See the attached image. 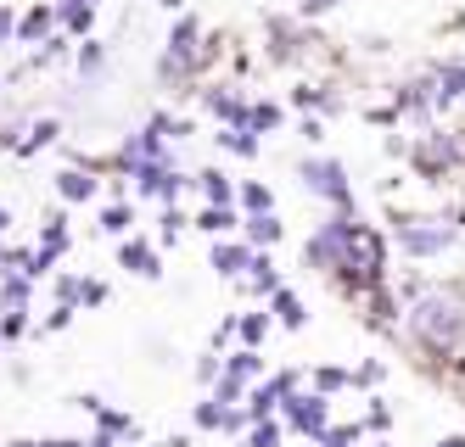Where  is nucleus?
Segmentation results:
<instances>
[{
    "label": "nucleus",
    "instance_id": "1",
    "mask_svg": "<svg viewBox=\"0 0 465 447\" xmlns=\"http://www.w3.org/2000/svg\"><path fill=\"white\" fill-rule=\"evenodd\" d=\"M320 247H331V258H337V268L348 274V280H376L381 274V235L371 224L337 219V224H325Z\"/></svg>",
    "mask_w": 465,
    "mask_h": 447
},
{
    "label": "nucleus",
    "instance_id": "2",
    "mask_svg": "<svg viewBox=\"0 0 465 447\" xmlns=\"http://www.w3.org/2000/svg\"><path fill=\"white\" fill-rule=\"evenodd\" d=\"M410 325H415V335L426 341V347L454 353L460 335H465V302L454 291H420L415 307H410Z\"/></svg>",
    "mask_w": 465,
    "mask_h": 447
},
{
    "label": "nucleus",
    "instance_id": "3",
    "mask_svg": "<svg viewBox=\"0 0 465 447\" xmlns=\"http://www.w3.org/2000/svg\"><path fill=\"white\" fill-rule=\"evenodd\" d=\"M398 240H404L415 258H431V252H443L449 240H454V224H443V219H410L404 229H398Z\"/></svg>",
    "mask_w": 465,
    "mask_h": 447
},
{
    "label": "nucleus",
    "instance_id": "4",
    "mask_svg": "<svg viewBox=\"0 0 465 447\" xmlns=\"http://www.w3.org/2000/svg\"><path fill=\"white\" fill-rule=\"evenodd\" d=\"M303 174H309V185H314V190H325V196L348 201V185H342V168H337V162H309Z\"/></svg>",
    "mask_w": 465,
    "mask_h": 447
},
{
    "label": "nucleus",
    "instance_id": "5",
    "mask_svg": "<svg viewBox=\"0 0 465 447\" xmlns=\"http://www.w3.org/2000/svg\"><path fill=\"white\" fill-rule=\"evenodd\" d=\"M141 190H146V196H169V190H174V180L163 174V168H141Z\"/></svg>",
    "mask_w": 465,
    "mask_h": 447
},
{
    "label": "nucleus",
    "instance_id": "6",
    "mask_svg": "<svg viewBox=\"0 0 465 447\" xmlns=\"http://www.w3.org/2000/svg\"><path fill=\"white\" fill-rule=\"evenodd\" d=\"M213 263H219V274H236V268H247V252L242 247H219Z\"/></svg>",
    "mask_w": 465,
    "mask_h": 447
},
{
    "label": "nucleus",
    "instance_id": "7",
    "mask_svg": "<svg viewBox=\"0 0 465 447\" xmlns=\"http://www.w3.org/2000/svg\"><path fill=\"white\" fill-rule=\"evenodd\" d=\"M124 263L135 268V274H157V258H152L146 247H124Z\"/></svg>",
    "mask_w": 465,
    "mask_h": 447
},
{
    "label": "nucleus",
    "instance_id": "8",
    "mask_svg": "<svg viewBox=\"0 0 465 447\" xmlns=\"http://www.w3.org/2000/svg\"><path fill=\"white\" fill-rule=\"evenodd\" d=\"M275 314H281L286 325H303V302H297L292 291H281V296H275Z\"/></svg>",
    "mask_w": 465,
    "mask_h": 447
},
{
    "label": "nucleus",
    "instance_id": "9",
    "mask_svg": "<svg viewBox=\"0 0 465 447\" xmlns=\"http://www.w3.org/2000/svg\"><path fill=\"white\" fill-rule=\"evenodd\" d=\"M56 190H62V196H74V201H79V196H90L95 185H90L84 174H62V180H56Z\"/></svg>",
    "mask_w": 465,
    "mask_h": 447
},
{
    "label": "nucleus",
    "instance_id": "10",
    "mask_svg": "<svg viewBox=\"0 0 465 447\" xmlns=\"http://www.w3.org/2000/svg\"><path fill=\"white\" fill-rule=\"evenodd\" d=\"M320 414H325L320 397H303V403H297V425H303V431H314V425H320Z\"/></svg>",
    "mask_w": 465,
    "mask_h": 447
},
{
    "label": "nucleus",
    "instance_id": "11",
    "mask_svg": "<svg viewBox=\"0 0 465 447\" xmlns=\"http://www.w3.org/2000/svg\"><path fill=\"white\" fill-rule=\"evenodd\" d=\"M224 146H230V151H242V157H252V151H258V141H252L247 129H236V134H224Z\"/></svg>",
    "mask_w": 465,
    "mask_h": 447
},
{
    "label": "nucleus",
    "instance_id": "12",
    "mask_svg": "<svg viewBox=\"0 0 465 447\" xmlns=\"http://www.w3.org/2000/svg\"><path fill=\"white\" fill-rule=\"evenodd\" d=\"M196 224H203V229H213V235H224V229H230V213H224V208H213V213H203Z\"/></svg>",
    "mask_w": 465,
    "mask_h": 447
},
{
    "label": "nucleus",
    "instance_id": "13",
    "mask_svg": "<svg viewBox=\"0 0 465 447\" xmlns=\"http://www.w3.org/2000/svg\"><path fill=\"white\" fill-rule=\"evenodd\" d=\"M258 369V358L252 353H236V358H230V381H242V374H252Z\"/></svg>",
    "mask_w": 465,
    "mask_h": 447
},
{
    "label": "nucleus",
    "instance_id": "14",
    "mask_svg": "<svg viewBox=\"0 0 465 447\" xmlns=\"http://www.w3.org/2000/svg\"><path fill=\"white\" fill-rule=\"evenodd\" d=\"M275 235H281V229H275L270 213H258V219H252V240H275Z\"/></svg>",
    "mask_w": 465,
    "mask_h": 447
},
{
    "label": "nucleus",
    "instance_id": "15",
    "mask_svg": "<svg viewBox=\"0 0 465 447\" xmlns=\"http://www.w3.org/2000/svg\"><path fill=\"white\" fill-rule=\"evenodd\" d=\"M62 23H68V28H84V23H90V6H79V0H74V6L62 12Z\"/></svg>",
    "mask_w": 465,
    "mask_h": 447
},
{
    "label": "nucleus",
    "instance_id": "16",
    "mask_svg": "<svg viewBox=\"0 0 465 447\" xmlns=\"http://www.w3.org/2000/svg\"><path fill=\"white\" fill-rule=\"evenodd\" d=\"M203 185H208V196H213V201H224V196H230V190H224V180H219V174H203Z\"/></svg>",
    "mask_w": 465,
    "mask_h": 447
},
{
    "label": "nucleus",
    "instance_id": "17",
    "mask_svg": "<svg viewBox=\"0 0 465 447\" xmlns=\"http://www.w3.org/2000/svg\"><path fill=\"white\" fill-rule=\"evenodd\" d=\"M252 447H275V431H270V425H263V431L252 436Z\"/></svg>",
    "mask_w": 465,
    "mask_h": 447
},
{
    "label": "nucleus",
    "instance_id": "18",
    "mask_svg": "<svg viewBox=\"0 0 465 447\" xmlns=\"http://www.w3.org/2000/svg\"><path fill=\"white\" fill-rule=\"evenodd\" d=\"M303 6H309V12H325V6H337V0H303Z\"/></svg>",
    "mask_w": 465,
    "mask_h": 447
},
{
    "label": "nucleus",
    "instance_id": "19",
    "mask_svg": "<svg viewBox=\"0 0 465 447\" xmlns=\"http://www.w3.org/2000/svg\"><path fill=\"white\" fill-rule=\"evenodd\" d=\"M449 84H454L449 95H460V90H465V73H449Z\"/></svg>",
    "mask_w": 465,
    "mask_h": 447
},
{
    "label": "nucleus",
    "instance_id": "20",
    "mask_svg": "<svg viewBox=\"0 0 465 447\" xmlns=\"http://www.w3.org/2000/svg\"><path fill=\"white\" fill-rule=\"evenodd\" d=\"M443 447H465V436H449V442H443Z\"/></svg>",
    "mask_w": 465,
    "mask_h": 447
},
{
    "label": "nucleus",
    "instance_id": "21",
    "mask_svg": "<svg viewBox=\"0 0 465 447\" xmlns=\"http://www.w3.org/2000/svg\"><path fill=\"white\" fill-rule=\"evenodd\" d=\"M0 229H6V213H0Z\"/></svg>",
    "mask_w": 465,
    "mask_h": 447
},
{
    "label": "nucleus",
    "instance_id": "22",
    "mask_svg": "<svg viewBox=\"0 0 465 447\" xmlns=\"http://www.w3.org/2000/svg\"><path fill=\"white\" fill-rule=\"evenodd\" d=\"M102 447H113V442H102Z\"/></svg>",
    "mask_w": 465,
    "mask_h": 447
}]
</instances>
